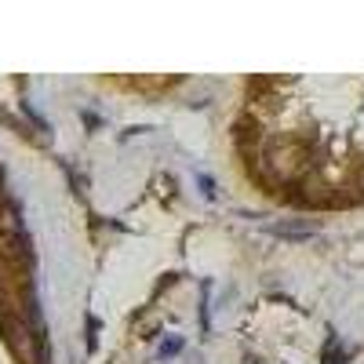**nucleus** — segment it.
I'll return each instance as SVG.
<instances>
[{
	"instance_id": "1",
	"label": "nucleus",
	"mask_w": 364,
	"mask_h": 364,
	"mask_svg": "<svg viewBox=\"0 0 364 364\" xmlns=\"http://www.w3.org/2000/svg\"><path fill=\"white\" fill-rule=\"evenodd\" d=\"M269 230L281 233V237H310V233H317L314 223H273Z\"/></svg>"
},
{
	"instance_id": "2",
	"label": "nucleus",
	"mask_w": 364,
	"mask_h": 364,
	"mask_svg": "<svg viewBox=\"0 0 364 364\" xmlns=\"http://www.w3.org/2000/svg\"><path fill=\"white\" fill-rule=\"evenodd\" d=\"M360 186H364V175H360Z\"/></svg>"
}]
</instances>
